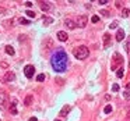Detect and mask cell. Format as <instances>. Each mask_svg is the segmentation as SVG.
Masks as SVG:
<instances>
[{"instance_id": "8", "label": "cell", "mask_w": 130, "mask_h": 121, "mask_svg": "<svg viewBox=\"0 0 130 121\" xmlns=\"http://www.w3.org/2000/svg\"><path fill=\"white\" fill-rule=\"evenodd\" d=\"M70 109H71V107H70V106L69 105H66V106H63V109H62V110H60V117H66V116H67V113H69V111H70Z\"/></svg>"}, {"instance_id": "31", "label": "cell", "mask_w": 130, "mask_h": 121, "mask_svg": "<svg viewBox=\"0 0 130 121\" xmlns=\"http://www.w3.org/2000/svg\"><path fill=\"white\" fill-rule=\"evenodd\" d=\"M25 6H27V7H31V6H32V3H31V1H27V3H25Z\"/></svg>"}, {"instance_id": "2", "label": "cell", "mask_w": 130, "mask_h": 121, "mask_svg": "<svg viewBox=\"0 0 130 121\" xmlns=\"http://www.w3.org/2000/svg\"><path fill=\"white\" fill-rule=\"evenodd\" d=\"M73 54L76 58H78V60H84V58H87L89 56V50L87 46H78V47H76L73 50Z\"/></svg>"}, {"instance_id": "23", "label": "cell", "mask_w": 130, "mask_h": 121, "mask_svg": "<svg viewBox=\"0 0 130 121\" xmlns=\"http://www.w3.org/2000/svg\"><path fill=\"white\" fill-rule=\"evenodd\" d=\"M27 16L30 17V18H35V13L31 11V10H28V11H27Z\"/></svg>"}, {"instance_id": "27", "label": "cell", "mask_w": 130, "mask_h": 121, "mask_svg": "<svg viewBox=\"0 0 130 121\" xmlns=\"http://www.w3.org/2000/svg\"><path fill=\"white\" fill-rule=\"evenodd\" d=\"M101 14H102L104 17H108L109 16V11H108V10H101Z\"/></svg>"}, {"instance_id": "28", "label": "cell", "mask_w": 130, "mask_h": 121, "mask_svg": "<svg viewBox=\"0 0 130 121\" xmlns=\"http://www.w3.org/2000/svg\"><path fill=\"white\" fill-rule=\"evenodd\" d=\"M0 67H3V68H7L8 64H7V63H4V61H1V63H0Z\"/></svg>"}, {"instance_id": "33", "label": "cell", "mask_w": 130, "mask_h": 121, "mask_svg": "<svg viewBox=\"0 0 130 121\" xmlns=\"http://www.w3.org/2000/svg\"><path fill=\"white\" fill-rule=\"evenodd\" d=\"M126 89H127V90H130V82H129V84H126Z\"/></svg>"}, {"instance_id": "34", "label": "cell", "mask_w": 130, "mask_h": 121, "mask_svg": "<svg viewBox=\"0 0 130 121\" xmlns=\"http://www.w3.org/2000/svg\"><path fill=\"white\" fill-rule=\"evenodd\" d=\"M124 97H126V99H130V95L129 93H124Z\"/></svg>"}, {"instance_id": "1", "label": "cell", "mask_w": 130, "mask_h": 121, "mask_svg": "<svg viewBox=\"0 0 130 121\" xmlns=\"http://www.w3.org/2000/svg\"><path fill=\"white\" fill-rule=\"evenodd\" d=\"M50 64H52V68L56 73L66 71V68H67V54H66L65 50H62V49L56 50L50 57Z\"/></svg>"}, {"instance_id": "9", "label": "cell", "mask_w": 130, "mask_h": 121, "mask_svg": "<svg viewBox=\"0 0 130 121\" xmlns=\"http://www.w3.org/2000/svg\"><path fill=\"white\" fill-rule=\"evenodd\" d=\"M65 25L67 26V28H69V29H74V28L77 26V24H76L74 21H71V20H69V18H67V20L65 21Z\"/></svg>"}, {"instance_id": "22", "label": "cell", "mask_w": 130, "mask_h": 121, "mask_svg": "<svg viewBox=\"0 0 130 121\" xmlns=\"http://www.w3.org/2000/svg\"><path fill=\"white\" fill-rule=\"evenodd\" d=\"M20 24L28 25V24H30V21H28V20H25V18H20Z\"/></svg>"}, {"instance_id": "26", "label": "cell", "mask_w": 130, "mask_h": 121, "mask_svg": "<svg viewBox=\"0 0 130 121\" xmlns=\"http://www.w3.org/2000/svg\"><path fill=\"white\" fill-rule=\"evenodd\" d=\"M112 90H113V92H118V90H119V85H118V84H113V85H112Z\"/></svg>"}, {"instance_id": "24", "label": "cell", "mask_w": 130, "mask_h": 121, "mask_svg": "<svg viewBox=\"0 0 130 121\" xmlns=\"http://www.w3.org/2000/svg\"><path fill=\"white\" fill-rule=\"evenodd\" d=\"M109 28H111V29H115V28H118V21H113L112 24L109 25Z\"/></svg>"}, {"instance_id": "35", "label": "cell", "mask_w": 130, "mask_h": 121, "mask_svg": "<svg viewBox=\"0 0 130 121\" xmlns=\"http://www.w3.org/2000/svg\"><path fill=\"white\" fill-rule=\"evenodd\" d=\"M6 10H4V7H0V13H4Z\"/></svg>"}, {"instance_id": "6", "label": "cell", "mask_w": 130, "mask_h": 121, "mask_svg": "<svg viewBox=\"0 0 130 121\" xmlns=\"http://www.w3.org/2000/svg\"><path fill=\"white\" fill-rule=\"evenodd\" d=\"M14 78H16L14 73H11V71H7V73L4 74V77H3V82H10V81H13Z\"/></svg>"}, {"instance_id": "14", "label": "cell", "mask_w": 130, "mask_h": 121, "mask_svg": "<svg viewBox=\"0 0 130 121\" xmlns=\"http://www.w3.org/2000/svg\"><path fill=\"white\" fill-rule=\"evenodd\" d=\"M32 100H34V96H32V95H28V96L24 99V105H25V106H31Z\"/></svg>"}, {"instance_id": "25", "label": "cell", "mask_w": 130, "mask_h": 121, "mask_svg": "<svg viewBox=\"0 0 130 121\" xmlns=\"http://www.w3.org/2000/svg\"><path fill=\"white\" fill-rule=\"evenodd\" d=\"M91 21H92V22H98V21H99V17H98V16H92V17H91Z\"/></svg>"}, {"instance_id": "12", "label": "cell", "mask_w": 130, "mask_h": 121, "mask_svg": "<svg viewBox=\"0 0 130 121\" xmlns=\"http://www.w3.org/2000/svg\"><path fill=\"white\" fill-rule=\"evenodd\" d=\"M123 39H124V31H123V29H119L118 33H116V40H118V42H122Z\"/></svg>"}, {"instance_id": "7", "label": "cell", "mask_w": 130, "mask_h": 121, "mask_svg": "<svg viewBox=\"0 0 130 121\" xmlns=\"http://www.w3.org/2000/svg\"><path fill=\"white\" fill-rule=\"evenodd\" d=\"M67 32H65V31H59L57 32V39L60 40V42H66L67 40Z\"/></svg>"}, {"instance_id": "16", "label": "cell", "mask_w": 130, "mask_h": 121, "mask_svg": "<svg viewBox=\"0 0 130 121\" xmlns=\"http://www.w3.org/2000/svg\"><path fill=\"white\" fill-rule=\"evenodd\" d=\"M41 10L42 11H49L50 10V4H48V3H41Z\"/></svg>"}, {"instance_id": "32", "label": "cell", "mask_w": 130, "mask_h": 121, "mask_svg": "<svg viewBox=\"0 0 130 121\" xmlns=\"http://www.w3.org/2000/svg\"><path fill=\"white\" fill-rule=\"evenodd\" d=\"M28 121H38V118H36V117H31Z\"/></svg>"}, {"instance_id": "10", "label": "cell", "mask_w": 130, "mask_h": 121, "mask_svg": "<svg viewBox=\"0 0 130 121\" xmlns=\"http://www.w3.org/2000/svg\"><path fill=\"white\" fill-rule=\"evenodd\" d=\"M6 102H7V96H6V93H0V107H1V109H4Z\"/></svg>"}, {"instance_id": "4", "label": "cell", "mask_w": 130, "mask_h": 121, "mask_svg": "<svg viewBox=\"0 0 130 121\" xmlns=\"http://www.w3.org/2000/svg\"><path fill=\"white\" fill-rule=\"evenodd\" d=\"M34 73H35V68H34V65H31V64L25 65L24 74H25V77H27V78H32V77H34Z\"/></svg>"}, {"instance_id": "5", "label": "cell", "mask_w": 130, "mask_h": 121, "mask_svg": "<svg viewBox=\"0 0 130 121\" xmlns=\"http://www.w3.org/2000/svg\"><path fill=\"white\" fill-rule=\"evenodd\" d=\"M87 22H88V18L85 16H80L78 20H77V25H78L80 28H85V26H87Z\"/></svg>"}, {"instance_id": "19", "label": "cell", "mask_w": 130, "mask_h": 121, "mask_svg": "<svg viewBox=\"0 0 130 121\" xmlns=\"http://www.w3.org/2000/svg\"><path fill=\"white\" fill-rule=\"evenodd\" d=\"M116 75H118V78H122L123 75H124V70H123V68H119L118 73H116Z\"/></svg>"}, {"instance_id": "13", "label": "cell", "mask_w": 130, "mask_h": 121, "mask_svg": "<svg viewBox=\"0 0 130 121\" xmlns=\"http://www.w3.org/2000/svg\"><path fill=\"white\" fill-rule=\"evenodd\" d=\"M109 40H111V35L109 33H104V46L105 47L109 46Z\"/></svg>"}, {"instance_id": "21", "label": "cell", "mask_w": 130, "mask_h": 121, "mask_svg": "<svg viewBox=\"0 0 130 121\" xmlns=\"http://www.w3.org/2000/svg\"><path fill=\"white\" fill-rule=\"evenodd\" d=\"M36 81H39V82L45 81V74H39V75H36Z\"/></svg>"}, {"instance_id": "11", "label": "cell", "mask_w": 130, "mask_h": 121, "mask_svg": "<svg viewBox=\"0 0 130 121\" xmlns=\"http://www.w3.org/2000/svg\"><path fill=\"white\" fill-rule=\"evenodd\" d=\"M16 106H17V100L16 99H13V102H11V107H10V111H11V114H18V111H17V109H16Z\"/></svg>"}, {"instance_id": "17", "label": "cell", "mask_w": 130, "mask_h": 121, "mask_svg": "<svg viewBox=\"0 0 130 121\" xmlns=\"http://www.w3.org/2000/svg\"><path fill=\"white\" fill-rule=\"evenodd\" d=\"M130 16V10L129 8H123L122 10V17L123 18H126V17H129Z\"/></svg>"}, {"instance_id": "20", "label": "cell", "mask_w": 130, "mask_h": 121, "mask_svg": "<svg viewBox=\"0 0 130 121\" xmlns=\"http://www.w3.org/2000/svg\"><path fill=\"white\" fill-rule=\"evenodd\" d=\"M112 111V106L111 105H108V106H105V109H104V113H106V114H109Z\"/></svg>"}, {"instance_id": "18", "label": "cell", "mask_w": 130, "mask_h": 121, "mask_svg": "<svg viewBox=\"0 0 130 121\" xmlns=\"http://www.w3.org/2000/svg\"><path fill=\"white\" fill-rule=\"evenodd\" d=\"M6 53L10 54V56H13L14 54V49L11 47V46H6Z\"/></svg>"}, {"instance_id": "29", "label": "cell", "mask_w": 130, "mask_h": 121, "mask_svg": "<svg viewBox=\"0 0 130 121\" xmlns=\"http://www.w3.org/2000/svg\"><path fill=\"white\" fill-rule=\"evenodd\" d=\"M124 121H130V110L126 113V118H124Z\"/></svg>"}, {"instance_id": "30", "label": "cell", "mask_w": 130, "mask_h": 121, "mask_svg": "<svg viewBox=\"0 0 130 121\" xmlns=\"http://www.w3.org/2000/svg\"><path fill=\"white\" fill-rule=\"evenodd\" d=\"M98 3H99V4H102V6H104V4H106V3H108V0H99V1H98Z\"/></svg>"}, {"instance_id": "15", "label": "cell", "mask_w": 130, "mask_h": 121, "mask_svg": "<svg viewBox=\"0 0 130 121\" xmlns=\"http://www.w3.org/2000/svg\"><path fill=\"white\" fill-rule=\"evenodd\" d=\"M42 21H43V24H45V25H49V24L53 22V18H50V17H48V16H43Z\"/></svg>"}, {"instance_id": "3", "label": "cell", "mask_w": 130, "mask_h": 121, "mask_svg": "<svg viewBox=\"0 0 130 121\" xmlns=\"http://www.w3.org/2000/svg\"><path fill=\"white\" fill-rule=\"evenodd\" d=\"M123 64V57L119 54V53H115L113 54V60H112V70H118L120 65Z\"/></svg>"}, {"instance_id": "36", "label": "cell", "mask_w": 130, "mask_h": 121, "mask_svg": "<svg viewBox=\"0 0 130 121\" xmlns=\"http://www.w3.org/2000/svg\"><path fill=\"white\" fill-rule=\"evenodd\" d=\"M55 121H60V120H55Z\"/></svg>"}]
</instances>
